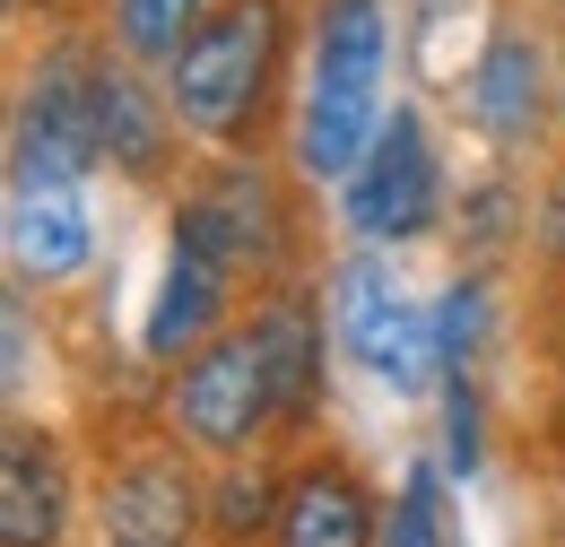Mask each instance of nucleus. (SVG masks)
<instances>
[{"mask_svg":"<svg viewBox=\"0 0 565 547\" xmlns=\"http://www.w3.org/2000/svg\"><path fill=\"white\" fill-rule=\"evenodd\" d=\"M383 78H392V26L383 0H322L313 53H305V105H296V165L313 183H349L356 157L383 131Z\"/></svg>","mask_w":565,"mask_h":547,"instance_id":"f257e3e1","label":"nucleus"},{"mask_svg":"<svg viewBox=\"0 0 565 547\" xmlns=\"http://www.w3.org/2000/svg\"><path fill=\"white\" fill-rule=\"evenodd\" d=\"M270 62H279V0H217L166 62V114L210 148H235L262 114Z\"/></svg>","mask_w":565,"mask_h":547,"instance_id":"f03ea898","label":"nucleus"},{"mask_svg":"<svg viewBox=\"0 0 565 547\" xmlns=\"http://www.w3.org/2000/svg\"><path fill=\"white\" fill-rule=\"evenodd\" d=\"M331 340L349 347L374 383H392V392H426V383H444L435 313H418V296L392 278L383 253H349V261L331 270Z\"/></svg>","mask_w":565,"mask_h":547,"instance_id":"7ed1b4c3","label":"nucleus"},{"mask_svg":"<svg viewBox=\"0 0 565 547\" xmlns=\"http://www.w3.org/2000/svg\"><path fill=\"white\" fill-rule=\"evenodd\" d=\"M96 87H105V53L96 44H44L26 69V96H18V122H9V174H62L78 183L96 157H105V122H96Z\"/></svg>","mask_w":565,"mask_h":547,"instance_id":"20e7f679","label":"nucleus"},{"mask_svg":"<svg viewBox=\"0 0 565 547\" xmlns=\"http://www.w3.org/2000/svg\"><path fill=\"white\" fill-rule=\"evenodd\" d=\"M340 208H349L356 244H409L444 217V165H435V139L409 105L383 114L374 148L356 157V174L340 183Z\"/></svg>","mask_w":565,"mask_h":547,"instance_id":"39448f33","label":"nucleus"},{"mask_svg":"<svg viewBox=\"0 0 565 547\" xmlns=\"http://www.w3.org/2000/svg\"><path fill=\"white\" fill-rule=\"evenodd\" d=\"M270 417H279V383H270V356H262L253 331L210 340L183 365V383H174V426L201 452H244Z\"/></svg>","mask_w":565,"mask_h":547,"instance_id":"423d86ee","label":"nucleus"},{"mask_svg":"<svg viewBox=\"0 0 565 547\" xmlns=\"http://www.w3.org/2000/svg\"><path fill=\"white\" fill-rule=\"evenodd\" d=\"M96 253V217H87V192L62 183V174H9V261L18 278H78Z\"/></svg>","mask_w":565,"mask_h":547,"instance_id":"0eeeda50","label":"nucleus"},{"mask_svg":"<svg viewBox=\"0 0 565 547\" xmlns=\"http://www.w3.org/2000/svg\"><path fill=\"white\" fill-rule=\"evenodd\" d=\"M174 244H192V253H210L217 270H244V261H279V201H270V183L262 174H217L201 183L183 217H174Z\"/></svg>","mask_w":565,"mask_h":547,"instance_id":"6e6552de","label":"nucleus"},{"mask_svg":"<svg viewBox=\"0 0 565 547\" xmlns=\"http://www.w3.org/2000/svg\"><path fill=\"white\" fill-rule=\"evenodd\" d=\"M461 105H470V122H479L495 148L531 139L548 122V53H540L522 26H495L488 53H479L470 78H461Z\"/></svg>","mask_w":565,"mask_h":547,"instance_id":"1a4fd4ad","label":"nucleus"},{"mask_svg":"<svg viewBox=\"0 0 565 547\" xmlns=\"http://www.w3.org/2000/svg\"><path fill=\"white\" fill-rule=\"evenodd\" d=\"M62 513H71V486H62L53 443L35 426H9V443H0V539L53 547L62 539Z\"/></svg>","mask_w":565,"mask_h":547,"instance_id":"9d476101","label":"nucleus"},{"mask_svg":"<svg viewBox=\"0 0 565 547\" xmlns=\"http://www.w3.org/2000/svg\"><path fill=\"white\" fill-rule=\"evenodd\" d=\"M192 513H201V495L183 479V461H131V470H114V486H105V530H114V547H183Z\"/></svg>","mask_w":565,"mask_h":547,"instance_id":"9b49d317","label":"nucleus"},{"mask_svg":"<svg viewBox=\"0 0 565 547\" xmlns=\"http://www.w3.org/2000/svg\"><path fill=\"white\" fill-rule=\"evenodd\" d=\"M279 547H374V513H365V486L331 461V470H305L279 504Z\"/></svg>","mask_w":565,"mask_h":547,"instance_id":"f8f14e48","label":"nucleus"},{"mask_svg":"<svg viewBox=\"0 0 565 547\" xmlns=\"http://www.w3.org/2000/svg\"><path fill=\"white\" fill-rule=\"evenodd\" d=\"M217 304H226V270H217L210 253H192V244H174V261L157 278V304H148V356H183V347L210 340Z\"/></svg>","mask_w":565,"mask_h":547,"instance_id":"ddd939ff","label":"nucleus"},{"mask_svg":"<svg viewBox=\"0 0 565 547\" xmlns=\"http://www.w3.org/2000/svg\"><path fill=\"white\" fill-rule=\"evenodd\" d=\"M96 122H105V157H114L122 174H157V165H166V114H157V96L140 87L131 62H105Z\"/></svg>","mask_w":565,"mask_h":547,"instance_id":"4468645a","label":"nucleus"},{"mask_svg":"<svg viewBox=\"0 0 565 547\" xmlns=\"http://www.w3.org/2000/svg\"><path fill=\"white\" fill-rule=\"evenodd\" d=\"M253 340L270 356V383H279V417H305L313 409V374H322V322L296 304V296H270L253 313Z\"/></svg>","mask_w":565,"mask_h":547,"instance_id":"2eb2a0df","label":"nucleus"},{"mask_svg":"<svg viewBox=\"0 0 565 547\" xmlns=\"http://www.w3.org/2000/svg\"><path fill=\"white\" fill-rule=\"evenodd\" d=\"M210 9L217 0H114V35H122L131 62H174L183 35H192Z\"/></svg>","mask_w":565,"mask_h":547,"instance_id":"dca6fc26","label":"nucleus"},{"mask_svg":"<svg viewBox=\"0 0 565 547\" xmlns=\"http://www.w3.org/2000/svg\"><path fill=\"white\" fill-rule=\"evenodd\" d=\"M444 539H452L444 479H435V470H409L401 495H392V513H383V530H374V547H444Z\"/></svg>","mask_w":565,"mask_h":547,"instance_id":"f3484780","label":"nucleus"},{"mask_svg":"<svg viewBox=\"0 0 565 547\" xmlns=\"http://www.w3.org/2000/svg\"><path fill=\"white\" fill-rule=\"evenodd\" d=\"M435 340H444V374H470L479 340H488V278H452V296L435 304Z\"/></svg>","mask_w":565,"mask_h":547,"instance_id":"a211bd4d","label":"nucleus"},{"mask_svg":"<svg viewBox=\"0 0 565 547\" xmlns=\"http://www.w3.org/2000/svg\"><path fill=\"white\" fill-rule=\"evenodd\" d=\"M217 530H226V539H244V530H262V522H270V479H262V470H235V479L217 486Z\"/></svg>","mask_w":565,"mask_h":547,"instance_id":"6ab92c4d","label":"nucleus"},{"mask_svg":"<svg viewBox=\"0 0 565 547\" xmlns=\"http://www.w3.org/2000/svg\"><path fill=\"white\" fill-rule=\"evenodd\" d=\"M444 452H452V470H461V479L479 470V400H470V374H452V383H444Z\"/></svg>","mask_w":565,"mask_h":547,"instance_id":"aec40b11","label":"nucleus"},{"mask_svg":"<svg viewBox=\"0 0 565 547\" xmlns=\"http://www.w3.org/2000/svg\"><path fill=\"white\" fill-rule=\"evenodd\" d=\"M504 208H513V192H504V183H479V192L461 201V217H470V244H495V235H504Z\"/></svg>","mask_w":565,"mask_h":547,"instance_id":"412c9836","label":"nucleus"},{"mask_svg":"<svg viewBox=\"0 0 565 547\" xmlns=\"http://www.w3.org/2000/svg\"><path fill=\"white\" fill-rule=\"evenodd\" d=\"M540 253L565 261V165L548 174V192H540Z\"/></svg>","mask_w":565,"mask_h":547,"instance_id":"4be33fe9","label":"nucleus"},{"mask_svg":"<svg viewBox=\"0 0 565 547\" xmlns=\"http://www.w3.org/2000/svg\"><path fill=\"white\" fill-rule=\"evenodd\" d=\"M9 374H26V304H9Z\"/></svg>","mask_w":565,"mask_h":547,"instance_id":"5701e85b","label":"nucleus"},{"mask_svg":"<svg viewBox=\"0 0 565 547\" xmlns=\"http://www.w3.org/2000/svg\"><path fill=\"white\" fill-rule=\"evenodd\" d=\"M557 122H565V69H557Z\"/></svg>","mask_w":565,"mask_h":547,"instance_id":"b1692460","label":"nucleus"}]
</instances>
